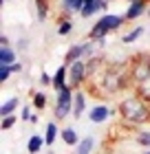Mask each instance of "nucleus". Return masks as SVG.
Listing matches in <instances>:
<instances>
[{
	"instance_id": "obj_1",
	"label": "nucleus",
	"mask_w": 150,
	"mask_h": 154,
	"mask_svg": "<svg viewBox=\"0 0 150 154\" xmlns=\"http://www.w3.org/2000/svg\"><path fill=\"white\" fill-rule=\"evenodd\" d=\"M119 115L126 123H130L132 128L135 125H141V123H150V103H146L137 95L126 97V99L119 103Z\"/></svg>"
},
{
	"instance_id": "obj_2",
	"label": "nucleus",
	"mask_w": 150,
	"mask_h": 154,
	"mask_svg": "<svg viewBox=\"0 0 150 154\" xmlns=\"http://www.w3.org/2000/svg\"><path fill=\"white\" fill-rule=\"evenodd\" d=\"M130 82H132L130 79V68H128V73H126L124 66H115V64H113L110 68H106V71L102 73V88L108 95L121 93Z\"/></svg>"
},
{
	"instance_id": "obj_3",
	"label": "nucleus",
	"mask_w": 150,
	"mask_h": 154,
	"mask_svg": "<svg viewBox=\"0 0 150 154\" xmlns=\"http://www.w3.org/2000/svg\"><path fill=\"white\" fill-rule=\"evenodd\" d=\"M126 22V16H117V13H106V16H102L95 22V26L91 29V33H88V40H93V42H102L108 33H113V31H117L121 24Z\"/></svg>"
},
{
	"instance_id": "obj_4",
	"label": "nucleus",
	"mask_w": 150,
	"mask_h": 154,
	"mask_svg": "<svg viewBox=\"0 0 150 154\" xmlns=\"http://www.w3.org/2000/svg\"><path fill=\"white\" fill-rule=\"evenodd\" d=\"M130 79H132L135 86H139V84L150 79V55L137 53V57L130 64Z\"/></svg>"
},
{
	"instance_id": "obj_5",
	"label": "nucleus",
	"mask_w": 150,
	"mask_h": 154,
	"mask_svg": "<svg viewBox=\"0 0 150 154\" xmlns=\"http://www.w3.org/2000/svg\"><path fill=\"white\" fill-rule=\"evenodd\" d=\"M73 99H75V95H73V88L66 86V88H62L60 93H58V101H55V110H53V115L55 119H66L71 112H73Z\"/></svg>"
},
{
	"instance_id": "obj_6",
	"label": "nucleus",
	"mask_w": 150,
	"mask_h": 154,
	"mask_svg": "<svg viewBox=\"0 0 150 154\" xmlns=\"http://www.w3.org/2000/svg\"><path fill=\"white\" fill-rule=\"evenodd\" d=\"M86 79H88V73H86V62L84 60H80V62H75V64L69 66V86L71 88L80 90V86Z\"/></svg>"
},
{
	"instance_id": "obj_7",
	"label": "nucleus",
	"mask_w": 150,
	"mask_h": 154,
	"mask_svg": "<svg viewBox=\"0 0 150 154\" xmlns=\"http://www.w3.org/2000/svg\"><path fill=\"white\" fill-rule=\"evenodd\" d=\"M110 115H115V110H110L106 103H95V106L91 108V112H88V117H91L93 123H104Z\"/></svg>"
},
{
	"instance_id": "obj_8",
	"label": "nucleus",
	"mask_w": 150,
	"mask_h": 154,
	"mask_svg": "<svg viewBox=\"0 0 150 154\" xmlns=\"http://www.w3.org/2000/svg\"><path fill=\"white\" fill-rule=\"evenodd\" d=\"M148 11V2L146 0H137V2H130V7L126 9V20H137L139 16H144V13Z\"/></svg>"
},
{
	"instance_id": "obj_9",
	"label": "nucleus",
	"mask_w": 150,
	"mask_h": 154,
	"mask_svg": "<svg viewBox=\"0 0 150 154\" xmlns=\"http://www.w3.org/2000/svg\"><path fill=\"white\" fill-rule=\"evenodd\" d=\"M80 60H84V44H73L64 55V62H66V66H71Z\"/></svg>"
},
{
	"instance_id": "obj_10",
	"label": "nucleus",
	"mask_w": 150,
	"mask_h": 154,
	"mask_svg": "<svg viewBox=\"0 0 150 154\" xmlns=\"http://www.w3.org/2000/svg\"><path fill=\"white\" fill-rule=\"evenodd\" d=\"M66 79H69V66H60L58 71H55V75H53V88L60 93L62 88H66V86H69V82H66Z\"/></svg>"
},
{
	"instance_id": "obj_11",
	"label": "nucleus",
	"mask_w": 150,
	"mask_h": 154,
	"mask_svg": "<svg viewBox=\"0 0 150 154\" xmlns=\"http://www.w3.org/2000/svg\"><path fill=\"white\" fill-rule=\"evenodd\" d=\"M84 110H86V95L82 93V90H77L75 93V99H73V117L80 119L84 115Z\"/></svg>"
},
{
	"instance_id": "obj_12",
	"label": "nucleus",
	"mask_w": 150,
	"mask_h": 154,
	"mask_svg": "<svg viewBox=\"0 0 150 154\" xmlns=\"http://www.w3.org/2000/svg\"><path fill=\"white\" fill-rule=\"evenodd\" d=\"M84 5H86L84 0H62V2H60L64 13H82Z\"/></svg>"
},
{
	"instance_id": "obj_13",
	"label": "nucleus",
	"mask_w": 150,
	"mask_h": 154,
	"mask_svg": "<svg viewBox=\"0 0 150 154\" xmlns=\"http://www.w3.org/2000/svg\"><path fill=\"white\" fill-rule=\"evenodd\" d=\"M93 148H95V139L93 137H84L82 141L75 145V154H91Z\"/></svg>"
},
{
	"instance_id": "obj_14",
	"label": "nucleus",
	"mask_w": 150,
	"mask_h": 154,
	"mask_svg": "<svg viewBox=\"0 0 150 154\" xmlns=\"http://www.w3.org/2000/svg\"><path fill=\"white\" fill-rule=\"evenodd\" d=\"M42 145H46V141L40 134H33V137H29L27 150H29V154H38V152H42Z\"/></svg>"
},
{
	"instance_id": "obj_15",
	"label": "nucleus",
	"mask_w": 150,
	"mask_h": 154,
	"mask_svg": "<svg viewBox=\"0 0 150 154\" xmlns=\"http://www.w3.org/2000/svg\"><path fill=\"white\" fill-rule=\"evenodd\" d=\"M16 64V53H13V48H0V66H11Z\"/></svg>"
},
{
	"instance_id": "obj_16",
	"label": "nucleus",
	"mask_w": 150,
	"mask_h": 154,
	"mask_svg": "<svg viewBox=\"0 0 150 154\" xmlns=\"http://www.w3.org/2000/svg\"><path fill=\"white\" fill-rule=\"evenodd\" d=\"M60 137H62V141L66 143V145H77V143H80V139H77V132H75L73 128H62Z\"/></svg>"
},
{
	"instance_id": "obj_17",
	"label": "nucleus",
	"mask_w": 150,
	"mask_h": 154,
	"mask_svg": "<svg viewBox=\"0 0 150 154\" xmlns=\"http://www.w3.org/2000/svg\"><path fill=\"white\" fill-rule=\"evenodd\" d=\"M18 97H11V99H7L5 103H2V106H0V115H2V117H11L13 115V110H16L18 108Z\"/></svg>"
},
{
	"instance_id": "obj_18",
	"label": "nucleus",
	"mask_w": 150,
	"mask_h": 154,
	"mask_svg": "<svg viewBox=\"0 0 150 154\" xmlns=\"http://www.w3.org/2000/svg\"><path fill=\"white\" fill-rule=\"evenodd\" d=\"M55 139H58V125H55V123L51 121V123H46V130H44V141H46V145H53V143H55Z\"/></svg>"
},
{
	"instance_id": "obj_19",
	"label": "nucleus",
	"mask_w": 150,
	"mask_h": 154,
	"mask_svg": "<svg viewBox=\"0 0 150 154\" xmlns=\"http://www.w3.org/2000/svg\"><path fill=\"white\" fill-rule=\"evenodd\" d=\"M141 33H144V26H135L132 31H128L126 35L121 38V44H132V42H137Z\"/></svg>"
},
{
	"instance_id": "obj_20",
	"label": "nucleus",
	"mask_w": 150,
	"mask_h": 154,
	"mask_svg": "<svg viewBox=\"0 0 150 154\" xmlns=\"http://www.w3.org/2000/svg\"><path fill=\"white\" fill-rule=\"evenodd\" d=\"M35 13H38V20L44 22L49 16V2L46 0H35Z\"/></svg>"
},
{
	"instance_id": "obj_21",
	"label": "nucleus",
	"mask_w": 150,
	"mask_h": 154,
	"mask_svg": "<svg viewBox=\"0 0 150 154\" xmlns=\"http://www.w3.org/2000/svg\"><path fill=\"white\" fill-rule=\"evenodd\" d=\"M137 97H141L146 103H150V79L137 86Z\"/></svg>"
},
{
	"instance_id": "obj_22",
	"label": "nucleus",
	"mask_w": 150,
	"mask_h": 154,
	"mask_svg": "<svg viewBox=\"0 0 150 154\" xmlns=\"http://www.w3.org/2000/svg\"><path fill=\"white\" fill-rule=\"evenodd\" d=\"M33 108L35 110H44L46 108V95L44 93H33Z\"/></svg>"
},
{
	"instance_id": "obj_23",
	"label": "nucleus",
	"mask_w": 150,
	"mask_h": 154,
	"mask_svg": "<svg viewBox=\"0 0 150 154\" xmlns=\"http://www.w3.org/2000/svg\"><path fill=\"white\" fill-rule=\"evenodd\" d=\"M71 29H73L71 20H69V18H62V20H60V24H58V35H69Z\"/></svg>"
},
{
	"instance_id": "obj_24",
	"label": "nucleus",
	"mask_w": 150,
	"mask_h": 154,
	"mask_svg": "<svg viewBox=\"0 0 150 154\" xmlns=\"http://www.w3.org/2000/svg\"><path fill=\"white\" fill-rule=\"evenodd\" d=\"M137 143L144 145L146 150H150V130H141V132H137Z\"/></svg>"
},
{
	"instance_id": "obj_25",
	"label": "nucleus",
	"mask_w": 150,
	"mask_h": 154,
	"mask_svg": "<svg viewBox=\"0 0 150 154\" xmlns=\"http://www.w3.org/2000/svg\"><path fill=\"white\" fill-rule=\"evenodd\" d=\"M13 123H16V117H2V123H0V128H2V130H11L13 128Z\"/></svg>"
},
{
	"instance_id": "obj_26",
	"label": "nucleus",
	"mask_w": 150,
	"mask_h": 154,
	"mask_svg": "<svg viewBox=\"0 0 150 154\" xmlns=\"http://www.w3.org/2000/svg\"><path fill=\"white\" fill-rule=\"evenodd\" d=\"M11 73H13L11 66H0V82H7L11 77Z\"/></svg>"
},
{
	"instance_id": "obj_27",
	"label": "nucleus",
	"mask_w": 150,
	"mask_h": 154,
	"mask_svg": "<svg viewBox=\"0 0 150 154\" xmlns=\"http://www.w3.org/2000/svg\"><path fill=\"white\" fill-rule=\"evenodd\" d=\"M31 117L33 115H31V108L29 106H24L22 110H20V119H22V121H31Z\"/></svg>"
},
{
	"instance_id": "obj_28",
	"label": "nucleus",
	"mask_w": 150,
	"mask_h": 154,
	"mask_svg": "<svg viewBox=\"0 0 150 154\" xmlns=\"http://www.w3.org/2000/svg\"><path fill=\"white\" fill-rule=\"evenodd\" d=\"M40 84H42V86H53V77H49L46 73H42L40 75Z\"/></svg>"
},
{
	"instance_id": "obj_29",
	"label": "nucleus",
	"mask_w": 150,
	"mask_h": 154,
	"mask_svg": "<svg viewBox=\"0 0 150 154\" xmlns=\"http://www.w3.org/2000/svg\"><path fill=\"white\" fill-rule=\"evenodd\" d=\"M0 48H9V38L7 35H0Z\"/></svg>"
},
{
	"instance_id": "obj_30",
	"label": "nucleus",
	"mask_w": 150,
	"mask_h": 154,
	"mask_svg": "<svg viewBox=\"0 0 150 154\" xmlns=\"http://www.w3.org/2000/svg\"><path fill=\"white\" fill-rule=\"evenodd\" d=\"M27 44H29V40H27V38H22V40L18 42V46H20V48H27Z\"/></svg>"
},
{
	"instance_id": "obj_31",
	"label": "nucleus",
	"mask_w": 150,
	"mask_h": 154,
	"mask_svg": "<svg viewBox=\"0 0 150 154\" xmlns=\"http://www.w3.org/2000/svg\"><path fill=\"white\" fill-rule=\"evenodd\" d=\"M84 2H86V5H93V2H97V0H84Z\"/></svg>"
},
{
	"instance_id": "obj_32",
	"label": "nucleus",
	"mask_w": 150,
	"mask_h": 154,
	"mask_svg": "<svg viewBox=\"0 0 150 154\" xmlns=\"http://www.w3.org/2000/svg\"><path fill=\"white\" fill-rule=\"evenodd\" d=\"M146 13H148V18H150V5H148V11H146Z\"/></svg>"
},
{
	"instance_id": "obj_33",
	"label": "nucleus",
	"mask_w": 150,
	"mask_h": 154,
	"mask_svg": "<svg viewBox=\"0 0 150 154\" xmlns=\"http://www.w3.org/2000/svg\"><path fill=\"white\" fill-rule=\"evenodd\" d=\"M144 154H150V150H146V152H144Z\"/></svg>"
},
{
	"instance_id": "obj_34",
	"label": "nucleus",
	"mask_w": 150,
	"mask_h": 154,
	"mask_svg": "<svg viewBox=\"0 0 150 154\" xmlns=\"http://www.w3.org/2000/svg\"><path fill=\"white\" fill-rule=\"evenodd\" d=\"M128 2H137V0H128Z\"/></svg>"
},
{
	"instance_id": "obj_35",
	"label": "nucleus",
	"mask_w": 150,
	"mask_h": 154,
	"mask_svg": "<svg viewBox=\"0 0 150 154\" xmlns=\"http://www.w3.org/2000/svg\"><path fill=\"white\" fill-rule=\"evenodd\" d=\"M49 154H53V150H49Z\"/></svg>"
}]
</instances>
